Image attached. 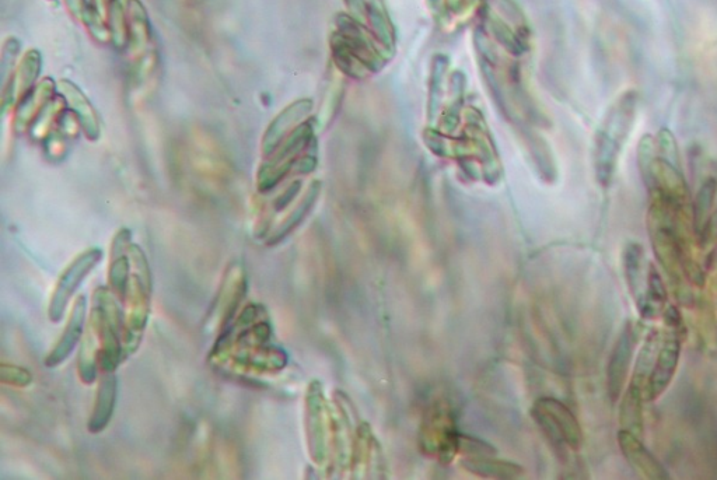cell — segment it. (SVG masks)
<instances>
[{
  "label": "cell",
  "instance_id": "cell-1",
  "mask_svg": "<svg viewBox=\"0 0 717 480\" xmlns=\"http://www.w3.org/2000/svg\"><path fill=\"white\" fill-rule=\"evenodd\" d=\"M638 114V94L625 91L612 105L597 139L596 170L601 185L608 187L614 178L618 157L631 136Z\"/></svg>",
  "mask_w": 717,
  "mask_h": 480
},
{
  "label": "cell",
  "instance_id": "cell-2",
  "mask_svg": "<svg viewBox=\"0 0 717 480\" xmlns=\"http://www.w3.org/2000/svg\"><path fill=\"white\" fill-rule=\"evenodd\" d=\"M534 415L554 446L573 451L582 447V429L568 406L556 399L544 398L535 404Z\"/></svg>",
  "mask_w": 717,
  "mask_h": 480
},
{
  "label": "cell",
  "instance_id": "cell-3",
  "mask_svg": "<svg viewBox=\"0 0 717 480\" xmlns=\"http://www.w3.org/2000/svg\"><path fill=\"white\" fill-rule=\"evenodd\" d=\"M638 342V329L632 321L626 322L612 349L607 367V391L614 404L624 394Z\"/></svg>",
  "mask_w": 717,
  "mask_h": 480
},
{
  "label": "cell",
  "instance_id": "cell-4",
  "mask_svg": "<svg viewBox=\"0 0 717 480\" xmlns=\"http://www.w3.org/2000/svg\"><path fill=\"white\" fill-rule=\"evenodd\" d=\"M682 338L673 331L664 332L663 342L647 378L645 401H657L673 383L680 364Z\"/></svg>",
  "mask_w": 717,
  "mask_h": 480
},
{
  "label": "cell",
  "instance_id": "cell-5",
  "mask_svg": "<svg viewBox=\"0 0 717 480\" xmlns=\"http://www.w3.org/2000/svg\"><path fill=\"white\" fill-rule=\"evenodd\" d=\"M101 257H103V252L100 250L86 251L66 269L64 275L59 279L57 290H55L54 297H52L50 308L52 321H61L69 299L76 292L82 280L92 272L94 266L99 264Z\"/></svg>",
  "mask_w": 717,
  "mask_h": 480
},
{
  "label": "cell",
  "instance_id": "cell-6",
  "mask_svg": "<svg viewBox=\"0 0 717 480\" xmlns=\"http://www.w3.org/2000/svg\"><path fill=\"white\" fill-rule=\"evenodd\" d=\"M618 446L621 448V453L624 455L626 462L642 478L652 480L670 479L667 469L647 450L645 444L636 434L622 429L619 430Z\"/></svg>",
  "mask_w": 717,
  "mask_h": 480
},
{
  "label": "cell",
  "instance_id": "cell-7",
  "mask_svg": "<svg viewBox=\"0 0 717 480\" xmlns=\"http://www.w3.org/2000/svg\"><path fill=\"white\" fill-rule=\"evenodd\" d=\"M59 90H61V96L65 98L66 103L71 107L73 114L78 117L87 138L92 140L99 139L101 132L99 115H97L92 103L87 100L83 91L69 80H61Z\"/></svg>",
  "mask_w": 717,
  "mask_h": 480
},
{
  "label": "cell",
  "instance_id": "cell-8",
  "mask_svg": "<svg viewBox=\"0 0 717 480\" xmlns=\"http://www.w3.org/2000/svg\"><path fill=\"white\" fill-rule=\"evenodd\" d=\"M41 65H43V59L37 49H31L24 55L16 75L10 77L8 86L3 87V108L8 107V104L15 103L17 97H23L33 89L34 83L40 76Z\"/></svg>",
  "mask_w": 717,
  "mask_h": 480
},
{
  "label": "cell",
  "instance_id": "cell-9",
  "mask_svg": "<svg viewBox=\"0 0 717 480\" xmlns=\"http://www.w3.org/2000/svg\"><path fill=\"white\" fill-rule=\"evenodd\" d=\"M668 303V292L666 283L661 278L659 269L653 264L649 265V271H647V279L645 290H643L642 296L636 301V308H638L640 317L643 320H657L661 318L664 310H666Z\"/></svg>",
  "mask_w": 717,
  "mask_h": 480
},
{
  "label": "cell",
  "instance_id": "cell-10",
  "mask_svg": "<svg viewBox=\"0 0 717 480\" xmlns=\"http://www.w3.org/2000/svg\"><path fill=\"white\" fill-rule=\"evenodd\" d=\"M649 265L646 262L645 250L638 243H628L622 251V269L632 299L638 301L645 290L647 271Z\"/></svg>",
  "mask_w": 717,
  "mask_h": 480
},
{
  "label": "cell",
  "instance_id": "cell-11",
  "mask_svg": "<svg viewBox=\"0 0 717 480\" xmlns=\"http://www.w3.org/2000/svg\"><path fill=\"white\" fill-rule=\"evenodd\" d=\"M57 89L51 79H45L38 84L36 89H31L29 93L24 94L22 103L16 110L15 129L16 132H23L29 129L33 124L38 112L44 107L48 101L54 98V91Z\"/></svg>",
  "mask_w": 717,
  "mask_h": 480
},
{
  "label": "cell",
  "instance_id": "cell-12",
  "mask_svg": "<svg viewBox=\"0 0 717 480\" xmlns=\"http://www.w3.org/2000/svg\"><path fill=\"white\" fill-rule=\"evenodd\" d=\"M643 404H646L645 391L639 385L629 383L619 405V423L622 430L636 434L640 439L645 430Z\"/></svg>",
  "mask_w": 717,
  "mask_h": 480
},
{
  "label": "cell",
  "instance_id": "cell-13",
  "mask_svg": "<svg viewBox=\"0 0 717 480\" xmlns=\"http://www.w3.org/2000/svg\"><path fill=\"white\" fill-rule=\"evenodd\" d=\"M85 315L86 299L85 297H80V299L76 301V306L72 311L71 321H69L64 335H62L61 341H59L57 348L54 349V352H52L47 359L48 366H58L59 363L64 362L66 356L71 355L76 343L79 342L80 335H82Z\"/></svg>",
  "mask_w": 717,
  "mask_h": 480
},
{
  "label": "cell",
  "instance_id": "cell-14",
  "mask_svg": "<svg viewBox=\"0 0 717 480\" xmlns=\"http://www.w3.org/2000/svg\"><path fill=\"white\" fill-rule=\"evenodd\" d=\"M717 198V180L715 177L706 178L696 192L692 202V226L695 236H698L705 226L706 220L712 215Z\"/></svg>",
  "mask_w": 717,
  "mask_h": 480
},
{
  "label": "cell",
  "instance_id": "cell-15",
  "mask_svg": "<svg viewBox=\"0 0 717 480\" xmlns=\"http://www.w3.org/2000/svg\"><path fill=\"white\" fill-rule=\"evenodd\" d=\"M129 6L131 0H113L108 9L110 35L115 47H128Z\"/></svg>",
  "mask_w": 717,
  "mask_h": 480
},
{
  "label": "cell",
  "instance_id": "cell-16",
  "mask_svg": "<svg viewBox=\"0 0 717 480\" xmlns=\"http://www.w3.org/2000/svg\"><path fill=\"white\" fill-rule=\"evenodd\" d=\"M114 397H115V383L113 377L104 378L101 383L99 398H97L96 411L92 423H90V430L93 432H100L107 425L110 420L111 411L114 408Z\"/></svg>",
  "mask_w": 717,
  "mask_h": 480
},
{
  "label": "cell",
  "instance_id": "cell-17",
  "mask_svg": "<svg viewBox=\"0 0 717 480\" xmlns=\"http://www.w3.org/2000/svg\"><path fill=\"white\" fill-rule=\"evenodd\" d=\"M62 105H64V101H62L61 98H52V100L48 101V103L41 108V111L38 112L33 124H31V135L37 136V138L44 136L52 122H54V119H57L59 114H61Z\"/></svg>",
  "mask_w": 717,
  "mask_h": 480
},
{
  "label": "cell",
  "instance_id": "cell-18",
  "mask_svg": "<svg viewBox=\"0 0 717 480\" xmlns=\"http://www.w3.org/2000/svg\"><path fill=\"white\" fill-rule=\"evenodd\" d=\"M702 308L699 310V324H701V334L703 342H705V348L708 350H717V324L715 317H713V311L710 310L706 304L701 303Z\"/></svg>",
  "mask_w": 717,
  "mask_h": 480
},
{
  "label": "cell",
  "instance_id": "cell-19",
  "mask_svg": "<svg viewBox=\"0 0 717 480\" xmlns=\"http://www.w3.org/2000/svg\"><path fill=\"white\" fill-rule=\"evenodd\" d=\"M19 52L20 42L17 41L16 38H9V40L6 41L5 47H3L2 62H0V68H2V82H5L8 72H12Z\"/></svg>",
  "mask_w": 717,
  "mask_h": 480
},
{
  "label": "cell",
  "instance_id": "cell-20",
  "mask_svg": "<svg viewBox=\"0 0 717 480\" xmlns=\"http://www.w3.org/2000/svg\"><path fill=\"white\" fill-rule=\"evenodd\" d=\"M696 237H698V245L701 250H708L709 247L717 244V209L713 210L701 233Z\"/></svg>",
  "mask_w": 717,
  "mask_h": 480
},
{
  "label": "cell",
  "instance_id": "cell-21",
  "mask_svg": "<svg viewBox=\"0 0 717 480\" xmlns=\"http://www.w3.org/2000/svg\"><path fill=\"white\" fill-rule=\"evenodd\" d=\"M661 318H663L664 325H666L668 331H673L684 339L685 334H687V328H685L684 318H682L681 311L678 310L677 306H667Z\"/></svg>",
  "mask_w": 717,
  "mask_h": 480
},
{
  "label": "cell",
  "instance_id": "cell-22",
  "mask_svg": "<svg viewBox=\"0 0 717 480\" xmlns=\"http://www.w3.org/2000/svg\"><path fill=\"white\" fill-rule=\"evenodd\" d=\"M705 275L709 282V289L713 294H717V244L713 245V250L706 261Z\"/></svg>",
  "mask_w": 717,
  "mask_h": 480
},
{
  "label": "cell",
  "instance_id": "cell-23",
  "mask_svg": "<svg viewBox=\"0 0 717 480\" xmlns=\"http://www.w3.org/2000/svg\"><path fill=\"white\" fill-rule=\"evenodd\" d=\"M66 5H68L69 10H71L72 14H75L76 17H80V19H82L83 10H85L86 0H66Z\"/></svg>",
  "mask_w": 717,
  "mask_h": 480
},
{
  "label": "cell",
  "instance_id": "cell-24",
  "mask_svg": "<svg viewBox=\"0 0 717 480\" xmlns=\"http://www.w3.org/2000/svg\"><path fill=\"white\" fill-rule=\"evenodd\" d=\"M50 2H57V0H50Z\"/></svg>",
  "mask_w": 717,
  "mask_h": 480
}]
</instances>
